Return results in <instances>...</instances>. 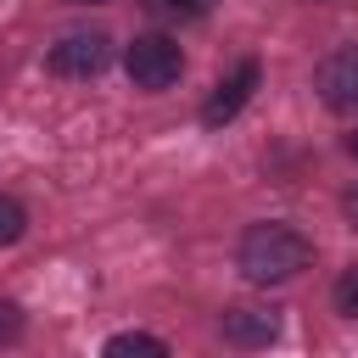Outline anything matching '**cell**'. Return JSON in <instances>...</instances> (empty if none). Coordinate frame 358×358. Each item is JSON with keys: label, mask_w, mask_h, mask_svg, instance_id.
Instances as JSON below:
<instances>
[{"label": "cell", "mask_w": 358, "mask_h": 358, "mask_svg": "<svg viewBox=\"0 0 358 358\" xmlns=\"http://www.w3.org/2000/svg\"><path fill=\"white\" fill-rule=\"evenodd\" d=\"M313 84H319V95H324L330 112H358V45L330 50V56L319 62Z\"/></svg>", "instance_id": "4"}, {"label": "cell", "mask_w": 358, "mask_h": 358, "mask_svg": "<svg viewBox=\"0 0 358 358\" xmlns=\"http://www.w3.org/2000/svg\"><path fill=\"white\" fill-rule=\"evenodd\" d=\"M162 17H179V22H190V17H207L213 11V0H151Z\"/></svg>", "instance_id": "9"}, {"label": "cell", "mask_w": 358, "mask_h": 358, "mask_svg": "<svg viewBox=\"0 0 358 358\" xmlns=\"http://www.w3.org/2000/svg\"><path fill=\"white\" fill-rule=\"evenodd\" d=\"M218 336L229 341V347H268L274 336H280V319L274 313H263V308H229L224 319H218Z\"/></svg>", "instance_id": "6"}, {"label": "cell", "mask_w": 358, "mask_h": 358, "mask_svg": "<svg viewBox=\"0 0 358 358\" xmlns=\"http://www.w3.org/2000/svg\"><path fill=\"white\" fill-rule=\"evenodd\" d=\"M336 308H341L347 319H358V268H347V274L336 280Z\"/></svg>", "instance_id": "10"}, {"label": "cell", "mask_w": 358, "mask_h": 358, "mask_svg": "<svg viewBox=\"0 0 358 358\" xmlns=\"http://www.w3.org/2000/svg\"><path fill=\"white\" fill-rule=\"evenodd\" d=\"M123 67H129V78H134L140 90H168V84H179L185 56H179V45H173L168 34H140V39L123 50Z\"/></svg>", "instance_id": "2"}, {"label": "cell", "mask_w": 358, "mask_h": 358, "mask_svg": "<svg viewBox=\"0 0 358 358\" xmlns=\"http://www.w3.org/2000/svg\"><path fill=\"white\" fill-rule=\"evenodd\" d=\"M257 78H263V67H257V62H241L229 78H218V90H213V95H207V106H201V123H207V129L235 123V117H241V106L257 95Z\"/></svg>", "instance_id": "5"}, {"label": "cell", "mask_w": 358, "mask_h": 358, "mask_svg": "<svg viewBox=\"0 0 358 358\" xmlns=\"http://www.w3.org/2000/svg\"><path fill=\"white\" fill-rule=\"evenodd\" d=\"M78 6H106V0H78Z\"/></svg>", "instance_id": "13"}, {"label": "cell", "mask_w": 358, "mask_h": 358, "mask_svg": "<svg viewBox=\"0 0 358 358\" xmlns=\"http://www.w3.org/2000/svg\"><path fill=\"white\" fill-rule=\"evenodd\" d=\"M123 352H145V358H168V341L162 336H145V330H123L106 341V358H123Z\"/></svg>", "instance_id": "7"}, {"label": "cell", "mask_w": 358, "mask_h": 358, "mask_svg": "<svg viewBox=\"0 0 358 358\" xmlns=\"http://www.w3.org/2000/svg\"><path fill=\"white\" fill-rule=\"evenodd\" d=\"M347 151H352V162H358V134H352V140H347Z\"/></svg>", "instance_id": "12"}, {"label": "cell", "mask_w": 358, "mask_h": 358, "mask_svg": "<svg viewBox=\"0 0 358 358\" xmlns=\"http://www.w3.org/2000/svg\"><path fill=\"white\" fill-rule=\"evenodd\" d=\"M50 73H62V78H95L106 62H112V39L106 34H62L56 45H50Z\"/></svg>", "instance_id": "3"}, {"label": "cell", "mask_w": 358, "mask_h": 358, "mask_svg": "<svg viewBox=\"0 0 358 358\" xmlns=\"http://www.w3.org/2000/svg\"><path fill=\"white\" fill-rule=\"evenodd\" d=\"M235 263L252 285H285L313 263V241L291 224H252L235 246Z\"/></svg>", "instance_id": "1"}, {"label": "cell", "mask_w": 358, "mask_h": 358, "mask_svg": "<svg viewBox=\"0 0 358 358\" xmlns=\"http://www.w3.org/2000/svg\"><path fill=\"white\" fill-rule=\"evenodd\" d=\"M22 229H28L22 201H17V196H0V246H17V241H22Z\"/></svg>", "instance_id": "8"}, {"label": "cell", "mask_w": 358, "mask_h": 358, "mask_svg": "<svg viewBox=\"0 0 358 358\" xmlns=\"http://www.w3.org/2000/svg\"><path fill=\"white\" fill-rule=\"evenodd\" d=\"M17 336H22V308L0 302V341H17Z\"/></svg>", "instance_id": "11"}, {"label": "cell", "mask_w": 358, "mask_h": 358, "mask_svg": "<svg viewBox=\"0 0 358 358\" xmlns=\"http://www.w3.org/2000/svg\"><path fill=\"white\" fill-rule=\"evenodd\" d=\"M313 6H336V0H313Z\"/></svg>", "instance_id": "14"}]
</instances>
